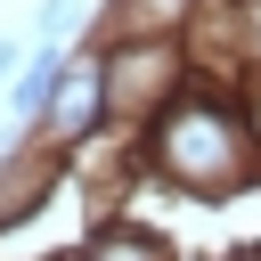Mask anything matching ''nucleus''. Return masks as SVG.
<instances>
[{
    "label": "nucleus",
    "mask_w": 261,
    "mask_h": 261,
    "mask_svg": "<svg viewBox=\"0 0 261 261\" xmlns=\"http://www.w3.org/2000/svg\"><path fill=\"white\" fill-rule=\"evenodd\" d=\"M8 65H16V41H0V73H8Z\"/></svg>",
    "instance_id": "2"
},
{
    "label": "nucleus",
    "mask_w": 261,
    "mask_h": 261,
    "mask_svg": "<svg viewBox=\"0 0 261 261\" xmlns=\"http://www.w3.org/2000/svg\"><path fill=\"white\" fill-rule=\"evenodd\" d=\"M57 82H65V65H57V49H41V57H33V73H24L16 90H8V98H16V114H33V106H41V98H49Z\"/></svg>",
    "instance_id": "1"
}]
</instances>
